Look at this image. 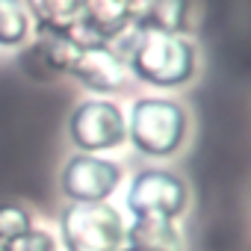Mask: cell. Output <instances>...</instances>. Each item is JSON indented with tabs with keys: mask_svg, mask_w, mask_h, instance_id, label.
<instances>
[{
	"mask_svg": "<svg viewBox=\"0 0 251 251\" xmlns=\"http://www.w3.org/2000/svg\"><path fill=\"white\" fill-rule=\"evenodd\" d=\"M127 48L118 50L127 77L160 92H175L198 77L201 53L189 36L175 33H130Z\"/></svg>",
	"mask_w": 251,
	"mask_h": 251,
	"instance_id": "cell-1",
	"label": "cell"
},
{
	"mask_svg": "<svg viewBox=\"0 0 251 251\" xmlns=\"http://www.w3.org/2000/svg\"><path fill=\"white\" fill-rule=\"evenodd\" d=\"M127 145L148 160H172L189 142V109L172 95H139L124 109Z\"/></svg>",
	"mask_w": 251,
	"mask_h": 251,
	"instance_id": "cell-2",
	"label": "cell"
},
{
	"mask_svg": "<svg viewBox=\"0 0 251 251\" xmlns=\"http://www.w3.org/2000/svg\"><path fill=\"white\" fill-rule=\"evenodd\" d=\"M189 183L169 166H142L124 177V210L130 219L180 222L189 210Z\"/></svg>",
	"mask_w": 251,
	"mask_h": 251,
	"instance_id": "cell-3",
	"label": "cell"
},
{
	"mask_svg": "<svg viewBox=\"0 0 251 251\" xmlns=\"http://www.w3.org/2000/svg\"><path fill=\"white\" fill-rule=\"evenodd\" d=\"M124 213L109 204H65L56 219V242L62 251H121Z\"/></svg>",
	"mask_w": 251,
	"mask_h": 251,
	"instance_id": "cell-4",
	"label": "cell"
},
{
	"mask_svg": "<svg viewBox=\"0 0 251 251\" xmlns=\"http://www.w3.org/2000/svg\"><path fill=\"white\" fill-rule=\"evenodd\" d=\"M65 133L80 154H109L127 145L124 106L112 98H83L71 106Z\"/></svg>",
	"mask_w": 251,
	"mask_h": 251,
	"instance_id": "cell-5",
	"label": "cell"
},
{
	"mask_svg": "<svg viewBox=\"0 0 251 251\" xmlns=\"http://www.w3.org/2000/svg\"><path fill=\"white\" fill-rule=\"evenodd\" d=\"M124 166L103 154H80L65 157L56 175L59 195L68 204H100L112 201V195L124 186Z\"/></svg>",
	"mask_w": 251,
	"mask_h": 251,
	"instance_id": "cell-6",
	"label": "cell"
},
{
	"mask_svg": "<svg viewBox=\"0 0 251 251\" xmlns=\"http://www.w3.org/2000/svg\"><path fill=\"white\" fill-rule=\"evenodd\" d=\"M136 0H83L77 33L71 39L74 48L109 45L115 48L121 39L133 33Z\"/></svg>",
	"mask_w": 251,
	"mask_h": 251,
	"instance_id": "cell-7",
	"label": "cell"
},
{
	"mask_svg": "<svg viewBox=\"0 0 251 251\" xmlns=\"http://www.w3.org/2000/svg\"><path fill=\"white\" fill-rule=\"evenodd\" d=\"M89 98H109L118 95L124 86L130 83L124 59L115 48L109 45H95V48H77L71 62H68V74Z\"/></svg>",
	"mask_w": 251,
	"mask_h": 251,
	"instance_id": "cell-8",
	"label": "cell"
},
{
	"mask_svg": "<svg viewBox=\"0 0 251 251\" xmlns=\"http://www.w3.org/2000/svg\"><path fill=\"white\" fill-rule=\"evenodd\" d=\"M195 0H136L133 33H175L186 36Z\"/></svg>",
	"mask_w": 251,
	"mask_h": 251,
	"instance_id": "cell-9",
	"label": "cell"
},
{
	"mask_svg": "<svg viewBox=\"0 0 251 251\" xmlns=\"http://www.w3.org/2000/svg\"><path fill=\"white\" fill-rule=\"evenodd\" d=\"M30 24L39 36L71 42L77 33L83 0H24Z\"/></svg>",
	"mask_w": 251,
	"mask_h": 251,
	"instance_id": "cell-10",
	"label": "cell"
},
{
	"mask_svg": "<svg viewBox=\"0 0 251 251\" xmlns=\"http://www.w3.org/2000/svg\"><path fill=\"white\" fill-rule=\"evenodd\" d=\"M124 245L133 251H186V233L172 219H130Z\"/></svg>",
	"mask_w": 251,
	"mask_h": 251,
	"instance_id": "cell-11",
	"label": "cell"
},
{
	"mask_svg": "<svg viewBox=\"0 0 251 251\" xmlns=\"http://www.w3.org/2000/svg\"><path fill=\"white\" fill-rule=\"evenodd\" d=\"M33 39V24L24 0H0V48L21 50Z\"/></svg>",
	"mask_w": 251,
	"mask_h": 251,
	"instance_id": "cell-12",
	"label": "cell"
},
{
	"mask_svg": "<svg viewBox=\"0 0 251 251\" xmlns=\"http://www.w3.org/2000/svg\"><path fill=\"white\" fill-rule=\"evenodd\" d=\"M33 225H36V219L24 204H18V201H3L0 204V245H12Z\"/></svg>",
	"mask_w": 251,
	"mask_h": 251,
	"instance_id": "cell-13",
	"label": "cell"
},
{
	"mask_svg": "<svg viewBox=\"0 0 251 251\" xmlns=\"http://www.w3.org/2000/svg\"><path fill=\"white\" fill-rule=\"evenodd\" d=\"M36 50V56H39V62H42V68L48 71V74H68V62H71V56H74V45L71 42H65V39H48V36H39V45L33 48Z\"/></svg>",
	"mask_w": 251,
	"mask_h": 251,
	"instance_id": "cell-14",
	"label": "cell"
},
{
	"mask_svg": "<svg viewBox=\"0 0 251 251\" xmlns=\"http://www.w3.org/2000/svg\"><path fill=\"white\" fill-rule=\"evenodd\" d=\"M12 251H59V242H56V233L42 227V225H33L24 236H18L12 245Z\"/></svg>",
	"mask_w": 251,
	"mask_h": 251,
	"instance_id": "cell-15",
	"label": "cell"
},
{
	"mask_svg": "<svg viewBox=\"0 0 251 251\" xmlns=\"http://www.w3.org/2000/svg\"><path fill=\"white\" fill-rule=\"evenodd\" d=\"M0 251H12V248H9V245H0Z\"/></svg>",
	"mask_w": 251,
	"mask_h": 251,
	"instance_id": "cell-16",
	"label": "cell"
},
{
	"mask_svg": "<svg viewBox=\"0 0 251 251\" xmlns=\"http://www.w3.org/2000/svg\"><path fill=\"white\" fill-rule=\"evenodd\" d=\"M121 251H133V248H127V245H124V248H121Z\"/></svg>",
	"mask_w": 251,
	"mask_h": 251,
	"instance_id": "cell-17",
	"label": "cell"
}]
</instances>
